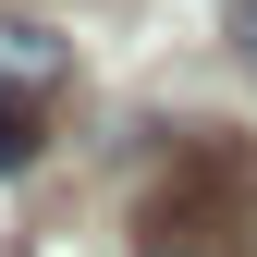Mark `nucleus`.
I'll use <instances>...</instances> for the list:
<instances>
[{
  "label": "nucleus",
  "mask_w": 257,
  "mask_h": 257,
  "mask_svg": "<svg viewBox=\"0 0 257 257\" xmlns=\"http://www.w3.org/2000/svg\"><path fill=\"white\" fill-rule=\"evenodd\" d=\"M61 98H74V37H49V25L0 13V172H37Z\"/></svg>",
  "instance_id": "obj_1"
},
{
  "label": "nucleus",
  "mask_w": 257,
  "mask_h": 257,
  "mask_svg": "<svg viewBox=\"0 0 257 257\" xmlns=\"http://www.w3.org/2000/svg\"><path fill=\"white\" fill-rule=\"evenodd\" d=\"M147 257H220V245H147Z\"/></svg>",
  "instance_id": "obj_2"
},
{
  "label": "nucleus",
  "mask_w": 257,
  "mask_h": 257,
  "mask_svg": "<svg viewBox=\"0 0 257 257\" xmlns=\"http://www.w3.org/2000/svg\"><path fill=\"white\" fill-rule=\"evenodd\" d=\"M245 61H257V13H245Z\"/></svg>",
  "instance_id": "obj_3"
}]
</instances>
